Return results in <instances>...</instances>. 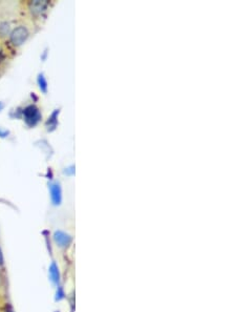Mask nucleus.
<instances>
[{
    "mask_svg": "<svg viewBox=\"0 0 236 312\" xmlns=\"http://www.w3.org/2000/svg\"><path fill=\"white\" fill-rule=\"evenodd\" d=\"M10 41L14 47H20L30 37L29 29L25 25H18L10 33Z\"/></svg>",
    "mask_w": 236,
    "mask_h": 312,
    "instance_id": "nucleus-1",
    "label": "nucleus"
},
{
    "mask_svg": "<svg viewBox=\"0 0 236 312\" xmlns=\"http://www.w3.org/2000/svg\"><path fill=\"white\" fill-rule=\"evenodd\" d=\"M41 117L42 115L39 111V108L36 107L35 105H29L28 107L24 108L23 118L25 123L29 126L33 127L35 125H37L41 120Z\"/></svg>",
    "mask_w": 236,
    "mask_h": 312,
    "instance_id": "nucleus-2",
    "label": "nucleus"
},
{
    "mask_svg": "<svg viewBox=\"0 0 236 312\" xmlns=\"http://www.w3.org/2000/svg\"><path fill=\"white\" fill-rule=\"evenodd\" d=\"M53 241L60 249H67L71 245L72 237L62 231H57L53 234Z\"/></svg>",
    "mask_w": 236,
    "mask_h": 312,
    "instance_id": "nucleus-3",
    "label": "nucleus"
},
{
    "mask_svg": "<svg viewBox=\"0 0 236 312\" xmlns=\"http://www.w3.org/2000/svg\"><path fill=\"white\" fill-rule=\"evenodd\" d=\"M50 192L53 204L55 206H59L62 202V190L59 183H51L50 184Z\"/></svg>",
    "mask_w": 236,
    "mask_h": 312,
    "instance_id": "nucleus-4",
    "label": "nucleus"
},
{
    "mask_svg": "<svg viewBox=\"0 0 236 312\" xmlns=\"http://www.w3.org/2000/svg\"><path fill=\"white\" fill-rule=\"evenodd\" d=\"M48 5H49L48 1H39V0H36V1H32L29 3V8L30 12L34 16H40L47 11Z\"/></svg>",
    "mask_w": 236,
    "mask_h": 312,
    "instance_id": "nucleus-5",
    "label": "nucleus"
},
{
    "mask_svg": "<svg viewBox=\"0 0 236 312\" xmlns=\"http://www.w3.org/2000/svg\"><path fill=\"white\" fill-rule=\"evenodd\" d=\"M49 275H50V280L51 282L54 284V285H60V270H59V266L57 265L56 262H52V264L50 265L49 267Z\"/></svg>",
    "mask_w": 236,
    "mask_h": 312,
    "instance_id": "nucleus-6",
    "label": "nucleus"
},
{
    "mask_svg": "<svg viewBox=\"0 0 236 312\" xmlns=\"http://www.w3.org/2000/svg\"><path fill=\"white\" fill-rule=\"evenodd\" d=\"M37 82H38L39 88H40V90L42 91V93H44V94L47 93V91H48V81H47V79H45V77L43 76V74H40L38 76Z\"/></svg>",
    "mask_w": 236,
    "mask_h": 312,
    "instance_id": "nucleus-7",
    "label": "nucleus"
},
{
    "mask_svg": "<svg viewBox=\"0 0 236 312\" xmlns=\"http://www.w3.org/2000/svg\"><path fill=\"white\" fill-rule=\"evenodd\" d=\"M11 33V26L8 22H0V35L6 36Z\"/></svg>",
    "mask_w": 236,
    "mask_h": 312,
    "instance_id": "nucleus-8",
    "label": "nucleus"
},
{
    "mask_svg": "<svg viewBox=\"0 0 236 312\" xmlns=\"http://www.w3.org/2000/svg\"><path fill=\"white\" fill-rule=\"evenodd\" d=\"M57 287H58V288H57V291H56V298H55V300H56L57 302H60V301L65 299V292H64V289H63V287H62L61 285H58Z\"/></svg>",
    "mask_w": 236,
    "mask_h": 312,
    "instance_id": "nucleus-9",
    "label": "nucleus"
},
{
    "mask_svg": "<svg viewBox=\"0 0 236 312\" xmlns=\"http://www.w3.org/2000/svg\"><path fill=\"white\" fill-rule=\"evenodd\" d=\"M3 266H4V255H3L1 246H0V268H2Z\"/></svg>",
    "mask_w": 236,
    "mask_h": 312,
    "instance_id": "nucleus-10",
    "label": "nucleus"
},
{
    "mask_svg": "<svg viewBox=\"0 0 236 312\" xmlns=\"http://www.w3.org/2000/svg\"><path fill=\"white\" fill-rule=\"evenodd\" d=\"M4 312H14V310H13V308H12V307H7V308H6V310H5Z\"/></svg>",
    "mask_w": 236,
    "mask_h": 312,
    "instance_id": "nucleus-11",
    "label": "nucleus"
},
{
    "mask_svg": "<svg viewBox=\"0 0 236 312\" xmlns=\"http://www.w3.org/2000/svg\"><path fill=\"white\" fill-rule=\"evenodd\" d=\"M55 312H60V311H55Z\"/></svg>",
    "mask_w": 236,
    "mask_h": 312,
    "instance_id": "nucleus-12",
    "label": "nucleus"
}]
</instances>
